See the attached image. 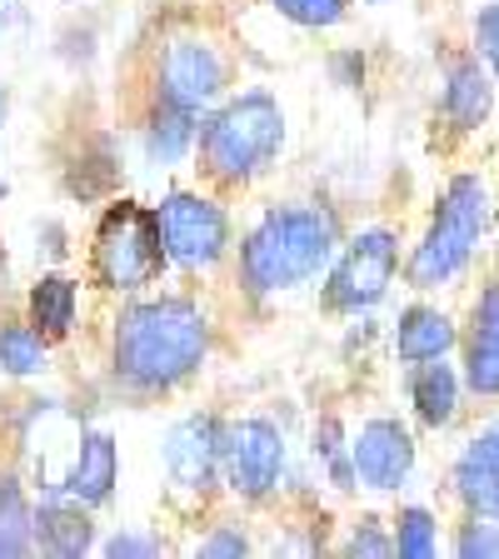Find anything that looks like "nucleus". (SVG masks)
Instances as JSON below:
<instances>
[{
	"label": "nucleus",
	"instance_id": "nucleus-19",
	"mask_svg": "<svg viewBox=\"0 0 499 559\" xmlns=\"http://www.w3.org/2000/svg\"><path fill=\"white\" fill-rule=\"evenodd\" d=\"M25 320L46 340H66L75 330V320H81V285L60 275V270L40 275L31 285V295H25Z\"/></svg>",
	"mask_w": 499,
	"mask_h": 559
},
{
	"label": "nucleus",
	"instance_id": "nucleus-16",
	"mask_svg": "<svg viewBox=\"0 0 499 559\" xmlns=\"http://www.w3.org/2000/svg\"><path fill=\"white\" fill-rule=\"evenodd\" d=\"M405 400L425 430H450L454 415H460V400H465V374L450 365V355L405 365Z\"/></svg>",
	"mask_w": 499,
	"mask_h": 559
},
{
	"label": "nucleus",
	"instance_id": "nucleus-9",
	"mask_svg": "<svg viewBox=\"0 0 499 559\" xmlns=\"http://www.w3.org/2000/svg\"><path fill=\"white\" fill-rule=\"evenodd\" d=\"M290 469V444L285 430L265 415H240L225 419V440H221V475L225 489L240 495L245 504H265L280 495Z\"/></svg>",
	"mask_w": 499,
	"mask_h": 559
},
{
	"label": "nucleus",
	"instance_id": "nucleus-23",
	"mask_svg": "<svg viewBox=\"0 0 499 559\" xmlns=\"http://www.w3.org/2000/svg\"><path fill=\"white\" fill-rule=\"evenodd\" d=\"M310 460L325 469V479L340 489V495H355L360 479H355V460H349V430L340 415H325L314 425V440H310Z\"/></svg>",
	"mask_w": 499,
	"mask_h": 559
},
{
	"label": "nucleus",
	"instance_id": "nucleus-24",
	"mask_svg": "<svg viewBox=\"0 0 499 559\" xmlns=\"http://www.w3.org/2000/svg\"><path fill=\"white\" fill-rule=\"evenodd\" d=\"M390 535H395V555H405V559L440 555V520L425 504H405L395 514V524H390Z\"/></svg>",
	"mask_w": 499,
	"mask_h": 559
},
{
	"label": "nucleus",
	"instance_id": "nucleus-34",
	"mask_svg": "<svg viewBox=\"0 0 499 559\" xmlns=\"http://www.w3.org/2000/svg\"><path fill=\"white\" fill-rule=\"evenodd\" d=\"M5 5H11V0H0V15H5Z\"/></svg>",
	"mask_w": 499,
	"mask_h": 559
},
{
	"label": "nucleus",
	"instance_id": "nucleus-8",
	"mask_svg": "<svg viewBox=\"0 0 499 559\" xmlns=\"http://www.w3.org/2000/svg\"><path fill=\"white\" fill-rule=\"evenodd\" d=\"M155 210V225H161V245H165V265L170 270H215L225 255L235 250L230 235V215L215 195L205 190H170L161 195Z\"/></svg>",
	"mask_w": 499,
	"mask_h": 559
},
{
	"label": "nucleus",
	"instance_id": "nucleus-31",
	"mask_svg": "<svg viewBox=\"0 0 499 559\" xmlns=\"http://www.w3.org/2000/svg\"><path fill=\"white\" fill-rule=\"evenodd\" d=\"M330 75H335V85H360L365 81V56H355V50H340V56H330Z\"/></svg>",
	"mask_w": 499,
	"mask_h": 559
},
{
	"label": "nucleus",
	"instance_id": "nucleus-1",
	"mask_svg": "<svg viewBox=\"0 0 499 559\" xmlns=\"http://www.w3.org/2000/svg\"><path fill=\"white\" fill-rule=\"evenodd\" d=\"M210 360V314L190 295H135L110 325V380L135 400L190 384Z\"/></svg>",
	"mask_w": 499,
	"mask_h": 559
},
{
	"label": "nucleus",
	"instance_id": "nucleus-25",
	"mask_svg": "<svg viewBox=\"0 0 499 559\" xmlns=\"http://www.w3.org/2000/svg\"><path fill=\"white\" fill-rule=\"evenodd\" d=\"M275 15H285L300 31H335L349 21V5L355 0H265Z\"/></svg>",
	"mask_w": 499,
	"mask_h": 559
},
{
	"label": "nucleus",
	"instance_id": "nucleus-30",
	"mask_svg": "<svg viewBox=\"0 0 499 559\" xmlns=\"http://www.w3.org/2000/svg\"><path fill=\"white\" fill-rule=\"evenodd\" d=\"M100 555H110V559H155V555H165V539L161 535H140V530H120V535H110L105 545H95Z\"/></svg>",
	"mask_w": 499,
	"mask_h": 559
},
{
	"label": "nucleus",
	"instance_id": "nucleus-35",
	"mask_svg": "<svg viewBox=\"0 0 499 559\" xmlns=\"http://www.w3.org/2000/svg\"><path fill=\"white\" fill-rule=\"evenodd\" d=\"M66 5H75V0H66Z\"/></svg>",
	"mask_w": 499,
	"mask_h": 559
},
{
	"label": "nucleus",
	"instance_id": "nucleus-11",
	"mask_svg": "<svg viewBox=\"0 0 499 559\" xmlns=\"http://www.w3.org/2000/svg\"><path fill=\"white\" fill-rule=\"evenodd\" d=\"M349 460H355V479L370 495H400L415 479L419 444L400 415H370L360 430L349 435Z\"/></svg>",
	"mask_w": 499,
	"mask_h": 559
},
{
	"label": "nucleus",
	"instance_id": "nucleus-6",
	"mask_svg": "<svg viewBox=\"0 0 499 559\" xmlns=\"http://www.w3.org/2000/svg\"><path fill=\"white\" fill-rule=\"evenodd\" d=\"M405 270V255H400V235L390 225H365V230L345 235L325 270V290H320V305L335 320H360L375 305L390 295V285Z\"/></svg>",
	"mask_w": 499,
	"mask_h": 559
},
{
	"label": "nucleus",
	"instance_id": "nucleus-13",
	"mask_svg": "<svg viewBox=\"0 0 499 559\" xmlns=\"http://www.w3.org/2000/svg\"><path fill=\"white\" fill-rule=\"evenodd\" d=\"M120 485V444L110 430H81L70 444V460L60 469V495L85 510H100V504L116 500Z\"/></svg>",
	"mask_w": 499,
	"mask_h": 559
},
{
	"label": "nucleus",
	"instance_id": "nucleus-27",
	"mask_svg": "<svg viewBox=\"0 0 499 559\" xmlns=\"http://www.w3.org/2000/svg\"><path fill=\"white\" fill-rule=\"evenodd\" d=\"M454 555L460 559H499V520H489V514H465L460 535H454Z\"/></svg>",
	"mask_w": 499,
	"mask_h": 559
},
{
	"label": "nucleus",
	"instance_id": "nucleus-28",
	"mask_svg": "<svg viewBox=\"0 0 499 559\" xmlns=\"http://www.w3.org/2000/svg\"><path fill=\"white\" fill-rule=\"evenodd\" d=\"M470 50L489 66V75L499 81V0H485L475 11V25H470Z\"/></svg>",
	"mask_w": 499,
	"mask_h": 559
},
{
	"label": "nucleus",
	"instance_id": "nucleus-10",
	"mask_svg": "<svg viewBox=\"0 0 499 559\" xmlns=\"http://www.w3.org/2000/svg\"><path fill=\"white\" fill-rule=\"evenodd\" d=\"M221 440H225V419L210 415V409L180 415L170 430H165L161 460H165V475H170L175 495H186V500H210L215 489H225Z\"/></svg>",
	"mask_w": 499,
	"mask_h": 559
},
{
	"label": "nucleus",
	"instance_id": "nucleus-33",
	"mask_svg": "<svg viewBox=\"0 0 499 559\" xmlns=\"http://www.w3.org/2000/svg\"><path fill=\"white\" fill-rule=\"evenodd\" d=\"M360 5H390V0H360Z\"/></svg>",
	"mask_w": 499,
	"mask_h": 559
},
{
	"label": "nucleus",
	"instance_id": "nucleus-12",
	"mask_svg": "<svg viewBox=\"0 0 499 559\" xmlns=\"http://www.w3.org/2000/svg\"><path fill=\"white\" fill-rule=\"evenodd\" d=\"M495 91L499 81L489 75V66L475 50H450L440 60V95H435V120L440 130H450L454 140L479 135L495 116Z\"/></svg>",
	"mask_w": 499,
	"mask_h": 559
},
{
	"label": "nucleus",
	"instance_id": "nucleus-32",
	"mask_svg": "<svg viewBox=\"0 0 499 559\" xmlns=\"http://www.w3.org/2000/svg\"><path fill=\"white\" fill-rule=\"evenodd\" d=\"M5 116H11V95L0 85V140H5ZM0 195H5V180H0Z\"/></svg>",
	"mask_w": 499,
	"mask_h": 559
},
{
	"label": "nucleus",
	"instance_id": "nucleus-18",
	"mask_svg": "<svg viewBox=\"0 0 499 559\" xmlns=\"http://www.w3.org/2000/svg\"><path fill=\"white\" fill-rule=\"evenodd\" d=\"M95 549V520L85 504L50 495L46 504H35V555L50 559H81Z\"/></svg>",
	"mask_w": 499,
	"mask_h": 559
},
{
	"label": "nucleus",
	"instance_id": "nucleus-20",
	"mask_svg": "<svg viewBox=\"0 0 499 559\" xmlns=\"http://www.w3.org/2000/svg\"><path fill=\"white\" fill-rule=\"evenodd\" d=\"M145 155H151L161 170H175L180 160H190L195 155V135H200V116H190V110H175V105L165 100H151V110H145Z\"/></svg>",
	"mask_w": 499,
	"mask_h": 559
},
{
	"label": "nucleus",
	"instance_id": "nucleus-21",
	"mask_svg": "<svg viewBox=\"0 0 499 559\" xmlns=\"http://www.w3.org/2000/svg\"><path fill=\"white\" fill-rule=\"evenodd\" d=\"M35 555V504L25 485L0 469V559H25Z\"/></svg>",
	"mask_w": 499,
	"mask_h": 559
},
{
	"label": "nucleus",
	"instance_id": "nucleus-26",
	"mask_svg": "<svg viewBox=\"0 0 499 559\" xmlns=\"http://www.w3.org/2000/svg\"><path fill=\"white\" fill-rule=\"evenodd\" d=\"M340 555H349V559H390L395 555V535H390V524L384 520L365 514V520H355V530H349V539L340 545Z\"/></svg>",
	"mask_w": 499,
	"mask_h": 559
},
{
	"label": "nucleus",
	"instance_id": "nucleus-3",
	"mask_svg": "<svg viewBox=\"0 0 499 559\" xmlns=\"http://www.w3.org/2000/svg\"><path fill=\"white\" fill-rule=\"evenodd\" d=\"M285 135H290V116H285L280 95L265 91V85H250V91L221 95L200 116V135L190 160H195V170L205 175L210 186L240 190L280 160Z\"/></svg>",
	"mask_w": 499,
	"mask_h": 559
},
{
	"label": "nucleus",
	"instance_id": "nucleus-29",
	"mask_svg": "<svg viewBox=\"0 0 499 559\" xmlns=\"http://www.w3.org/2000/svg\"><path fill=\"white\" fill-rule=\"evenodd\" d=\"M250 549L256 545H250V535H245L240 524H215V530L195 545V555L200 559H240V555H250Z\"/></svg>",
	"mask_w": 499,
	"mask_h": 559
},
{
	"label": "nucleus",
	"instance_id": "nucleus-2",
	"mask_svg": "<svg viewBox=\"0 0 499 559\" xmlns=\"http://www.w3.org/2000/svg\"><path fill=\"white\" fill-rule=\"evenodd\" d=\"M345 240V221L325 200L270 205L235 245V280L250 300H275L320 280Z\"/></svg>",
	"mask_w": 499,
	"mask_h": 559
},
{
	"label": "nucleus",
	"instance_id": "nucleus-14",
	"mask_svg": "<svg viewBox=\"0 0 499 559\" xmlns=\"http://www.w3.org/2000/svg\"><path fill=\"white\" fill-rule=\"evenodd\" d=\"M460 374L479 400H499V280L479 285L470 320L460 330Z\"/></svg>",
	"mask_w": 499,
	"mask_h": 559
},
{
	"label": "nucleus",
	"instance_id": "nucleus-5",
	"mask_svg": "<svg viewBox=\"0 0 499 559\" xmlns=\"http://www.w3.org/2000/svg\"><path fill=\"white\" fill-rule=\"evenodd\" d=\"M91 270L116 295H145L151 285H161L170 265H165L155 210L140 200H110L91 235Z\"/></svg>",
	"mask_w": 499,
	"mask_h": 559
},
{
	"label": "nucleus",
	"instance_id": "nucleus-22",
	"mask_svg": "<svg viewBox=\"0 0 499 559\" xmlns=\"http://www.w3.org/2000/svg\"><path fill=\"white\" fill-rule=\"evenodd\" d=\"M50 370V340L31 320H5L0 325V374L11 380H35Z\"/></svg>",
	"mask_w": 499,
	"mask_h": 559
},
{
	"label": "nucleus",
	"instance_id": "nucleus-17",
	"mask_svg": "<svg viewBox=\"0 0 499 559\" xmlns=\"http://www.w3.org/2000/svg\"><path fill=\"white\" fill-rule=\"evenodd\" d=\"M390 345H395V360L400 365H425V360H444L460 349V325H454L450 314L440 305H405L390 330Z\"/></svg>",
	"mask_w": 499,
	"mask_h": 559
},
{
	"label": "nucleus",
	"instance_id": "nucleus-7",
	"mask_svg": "<svg viewBox=\"0 0 499 559\" xmlns=\"http://www.w3.org/2000/svg\"><path fill=\"white\" fill-rule=\"evenodd\" d=\"M151 100H165L175 110L205 116L210 105L230 91V60H225L221 40H210L200 31H175L155 50V75H151Z\"/></svg>",
	"mask_w": 499,
	"mask_h": 559
},
{
	"label": "nucleus",
	"instance_id": "nucleus-4",
	"mask_svg": "<svg viewBox=\"0 0 499 559\" xmlns=\"http://www.w3.org/2000/svg\"><path fill=\"white\" fill-rule=\"evenodd\" d=\"M495 221V195H489L485 175L475 170H454L440 186L430 210V225L415 240V250L405 255V285L409 290H440L450 280H460L475 260L479 240L489 235Z\"/></svg>",
	"mask_w": 499,
	"mask_h": 559
},
{
	"label": "nucleus",
	"instance_id": "nucleus-15",
	"mask_svg": "<svg viewBox=\"0 0 499 559\" xmlns=\"http://www.w3.org/2000/svg\"><path fill=\"white\" fill-rule=\"evenodd\" d=\"M450 489L465 514L499 520V419L479 425L450 465Z\"/></svg>",
	"mask_w": 499,
	"mask_h": 559
}]
</instances>
